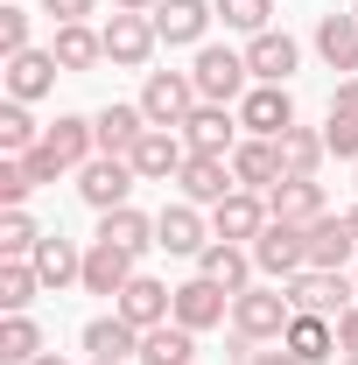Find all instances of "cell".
<instances>
[{
  "label": "cell",
  "instance_id": "cell-29",
  "mask_svg": "<svg viewBox=\"0 0 358 365\" xmlns=\"http://www.w3.org/2000/svg\"><path fill=\"white\" fill-rule=\"evenodd\" d=\"M190 359H197V330H183V323L140 330V365H190Z\"/></svg>",
  "mask_w": 358,
  "mask_h": 365
},
{
  "label": "cell",
  "instance_id": "cell-23",
  "mask_svg": "<svg viewBox=\"0 0 358 365\" xmlns=\"http://www.w3.org/2000/svg\"><path fill=\"white\" fill-rule=\"evenodd\" d=\"M43 148L63 162V169H85L91 155H98V127H91V120H78V113H63L56 127H43Z\"/></svg>",
  "mask_w": 358,
  "mask_h": 365
},
{
  "label": "cell",
  "instance_id": "cell-3",
  "mask_svg": "<svg viewBox=\"0 0 358 365\" xmlns=\"http://www.w3.org/2000/svg\"><path fill=\"white\" fill-rule=\"evenodd\" d=\"M197 106H204V98H197V78H190V71H148V85H140L148 127H183Z\"/></svg>",
  "mask_w": 358,
  "mask_h": 365
},
{
  "label": "cell",
  "instance_id": "cell-52",
  "mask_svg": "<svg viewBox=\"0 0 358 365\" xmlns=\"http://www.w3.org/2000/svg\"><path fill=\"white\" fill-rule=\"evenodd\" d=\"M352 169H358V162H352Z\"/></svg>",
  "mask_w": 358,
  "mask_h": 365
},
{
  "label": "cell",
  "instance_id": "cell-51",
  "mask_svg": "<svg viewBox=\"0 0 358 365\" xmlns=\"http://www.w3.org/2000/svg\"><path fill=\"white\" fill-rule=\"evenodd\" d=\"M91 365H106V359H91Z\"/></svg>",
  "mask_w": 358,
  "mask_h": 365
},
{
  "label": "cell",
  "instance_id": "cell-43",
  "mask_svg": "<svg viewBox=\"0 0 358 365\" xmlns=\"http://www.w3.org/2000/svg\"><path fill=\"white\" fill-rule=\"evenodd\" d=\"M21 162H29V176H36V190H43V182H56V176H63V162H56L49 148H29Z\"/></svg>",
  "mask_w": 358,
  "mask_h": 365
},
{
  "label": "cell",
  "instance_id": "cell-15",
  "mask_svg": "<svg viewBox=\"0 0 358 365\" xmlns=\"http://www.w3.org/2000/svg\"><path fill=\"white\" fill-rule=\"evenodd\" d=\"M295 36H281V29H267V36H246V71H253V85H288V71H295Z\"/></svg>",
  "mask_w": 358,
  "mask_h": 365
},
{
  "label": "cell",
  "instance_id": "cell-47",
  "mask_svg": "<svg viewBox=\"0 0 358 365\" xmlns=\"http://www.w3.org/2000/svg\"><path fill=\"white\" fill-rule=\"evenodd\" d=\"M113 7H120V14H155L162 0H113Z\"/></svg>",
  "mask_w": 358,
  "mask_h": 365
},
{
  "label": "cell",
  "instance_id": "cell-1",
  "mask_svg": "<svg viewBox=\"0 0 358 365\" xmlns=\"http://www.w3.org/2000/svg\"><path fill=\"white\" fill-rule=\"evenodd\" d=\"M190 78H197V98L204 106H232V98H246V49H225V43H197V63H190Z\"/></svg>",
  "mask_w": 358,
  "mask_h": 365
},
{
  "label": "cell",
  "instance_id": "cell-53",
  "mask_svg": "<svg viewBox=\"0 0 358 365\" xmlns=\"http://www.w3.org/2000/svg\"><path fill=\"white\" fill-rule=\"evenodd\" d=\"M352 14H358V7H352Z\"/></svg>",
  "mask_w": 358,
  "mask_h": 365
},
{
  "label": "cell",
  "instance_id": "cell-32",
  "mask_svg": "<svg viewBox=\"0 0 358 365\" xmlns=\"http://www.w3.org/2000/svg\"><path fill=\"white\" fill-rule=\"evenodd\" d=\"M155 239L169 246V253H204L211 239H204V218H197V204H169L162 218H155Z\"/></svg>",
  "mask_w": 358,
  "mask_h": 365
},
{
  "label": "cell",
  "instance_id": "cell-11",
  "mask_svg": "<svg viewBox=\"0 0 358 365\" xmlns=\"http://www.w3.org/2000/svg\"><path fill=\"white\" fill-rule=\"evenodd\" d=\"M98 36H106V56H113L120 71H140V63L155 56V43H162V36H155V14H113Z\"/></svg>",
  "mask_w": 358,
  "mask_h": 365
},
{
  "label": "cell",
  "instance_id": "cell-4",
  "mask_svg": "<svg viewBox=\"0 0 358 365\" xmlns=\"http://www.w3.org/2000/svg\"><path fill=\"white\" fill-rule=\"evenodd\" d=\"M253 267L288 281V274L310 267V225H288V218H267V232L253 239Z\"/></svg>",
  "mask_w": 358,
  "mask_h": 365
},
{
  "label": "cell",
  "instance_id": "cell-36",
  "mask_svg": "<svg viewBox=\"0 0 358 365\" xmlns=\"http://www.w3.org/2000/svg\"><path fill=\"white\" fill-rule=\"evenodd\" d=\"M29 148H43V134H36L29 106H21V98H7V106H0V155H29Z\"/></svg>",
  "mask_w": 358,
  "mask_h": 365
},
{
  "label": "cell",
  "instance_id": "cell-13",
  "mask_svg": "<svg viewBox=\"0 0 358 365\" xmlns=\"http://www.w3.org/2000/svg\"><path fill=\"white\" fill-rule=\"evenodd\" d=\"M197 274H204V281H218L225 295H246V288H253V246L211 239V246L197 253Z\"/></svg>",
  "mask_w": 358,
  "mask_h": 365
},
{
  "label": "cell",
  "instance_id": "cell-42",
  "mask_svg": "<svg viewBox=\"0 0 358 365\" xmlns=\"http://www.w3.org/2000/svg\"><path fill=\"white\" fill-rule=\"evenodd\" d=\"M232 359H239V365H302L295 351H288V344H274V351H260L253 337H239V344H232Z\"/></svg>",
  "mask_w": 358,
  "mask_h": 365
},
{
  "label": "cell",
  "instance_id": "cell-22",
  "mask_svg": "<svg viewBox=\"0 0 358 365\" xmlns=\"http://www.w3.org/2000/svg\"><path fill=\"white\" fill-rule=\"evenodd\" d=\"M281 176H288V169H281V148H274V140H239V148H232V182H239V190H274Z\"/></svg>",
  "mask_w": 358,
  "mask_h": 365
},
{
  "label": "cell",
  "instance_id": "cell-5",
  "mask_svg": "<svg viewBox=\"0 0 358 365\" xmlns=\"http://www.w3.org/2000/svg\"><path fill=\"white\" fill-rule=\"evenodd\" d=\"M134 162L127 155H91L85 169H78V197H85L91 211H120L127 197H134Z\"/></svg>",
  "mask_w": 358,
  "mask_h": 365
},
{
  "label": "cell",
  "instance_id": "cell-46",
  "mask_svg": "<svg viewBox=\"0 0 358 365\" xmlns=\"http://www.w3.org/2000/svg\"><path fill=\"white\" fill-rule=\"evenodd\" d=\"M337 351H344V359L358 351V302L344 309V317H337Z\"/></svg>",
  "mask_w": 358,
  "mask_h": 365
},
{
  "label": "cell",
  "instance_id": "cell-20",
  "mask_svg": "<svg viewBox=\"0 0 358 365\" xmlns=\"http://www.w3.org/2000/svg\"><path fill=\"white\" fill-rule=\"evenodd\" d=\"M56 56L49 49H21V56H7V98H21V106H36L49 85H56Z\"/></svg>",
  "mask_w": 358,
  "mask_h": 365
},
{
  "label": "cell",
  "instance_id": "cell-50",
  "mask_svg": "<svg viewBox=\"0 0 358 365\" xmlns=\"http://www.w3.org/2000/svg\"><path fill=\"white\" fill-rule=\"evenodd\" d=\"M344 365H358V351H352V359H344Z\"/></svg>",
  "mask_w": 358,
  "mask_h": 365
},
{
  "label": "cell",
  "instance_id": "cell-34",
  "mask_svg": "<svg viewBox=\"0 0 358 365\" xmlns=\"http://www.w3.org/2000/svg\"><path fill=\"white\" fill-rule=\"evenodd\" d=\"M274 148H281V169H288V176H316V169H323V155H330L323 134H310V127H288Z\"/></svg>",
  "mask_w": 358,
  "mask_h": 365
},
{
  "label": "cell",
  "instance_id": "cell-30",
  "mask_svg": "<svg viewBox=\"0 0 358 365\" xmlns=\"http://www.w3.org/2000/svg\"><path fill=\"white\" fill-rule=\"evenodd\" d=\"M316 49L330 71H358V14H323L316 21Z\"/></svg>",
  "mask_w": 358,
  "mask_h": 365
},
{
  "label": "cell",
  "instance_id": "cell-45",
  "mask_svg": "<svg viewBox=\"0 0 358 365\" xmlns=\"http://www.w3.org/2000/svg\"><path fill=\"white\" fill-rule=\"evenodd\" d=\"M330 113L358 120V78H337V91H330Z\"/></svg>",
  "mask_w": 358,
  "mask_h": 365
},
{
  "label": "cell",
  "instance_id": "cell-44",
  "mask_svg": "<svg viewBox=\"0 0 358 365\" xmlns=\"http://www.w3.org/2000/svg\"><path fill=\"white\" fill-rule=\"evenodd\" d=\"M91 7H98V0H43V14L56 21V29H63V21H85Z\"/></svg>",
  "mask_w": 358,
  "mask_h": 365
},
{
  "label": "cell",
  "instance_id": "cell-12",
  "mask_svg": "<svg viewBox=\"0 0 358 365\" xmlns=\"http://www.w3.org/2000/svg\"><path fill=\"white\" fill-rule=\"evenodd\" d=\"M183 140H190V155H225V162H232V148H239V113H232V106H197V113L183 120Z\"/></svg>",
  "mask_w": 358,
  "mask_h": 365
},
{
  "label": "cell",
  "instance_id": "cell-39",
  "mask_svg": "<svg viewBox=\"0 0 358 365\" xmlns=\"http://www.w3.org/2000/svg\"><path fill=\"white\" fill-rule=\"evenodd\" d=\"M29 190H36L29 162H21V155H7V162H0V211H21V204H29Z\"/></svg>",
  "mask_w": 358,
  "mask_h": 365
},
{
  "label": "cell",
  "instance_id": "cell-48",
  "mask_svg": "<svg viewBox=\"0 0 358 365\" xmlns=\"http://www.w3.org/2000/svg\"><path fill=\"white\" fill-rule=\"evenodd\" d=\"M344 225H352V239H358V204H352V211H344Z\"/></svg>",
  "mask_w": 358,
  "mask_h": 365
},
{
  "label": "cell",
  "instance_id": "cell-26",
  "mask_svg": "<svg viewBox=\"0 0 358 365\" xmlns=\"http://www.w3.org/2000/svg\"><path fill=\"white\" fill-rule=\"evenodd\" d=\"M352 253H358L352 225L323 211V218H316V225H310V267H323V274H344V260H352Z\"/></svg>",
  "mask_w": 358,
  "mask_h": 365
},
{
  "label": "cell",
  "instance_id": "cell-9",
  "mask_svg": "<svg viewBox=\"0 0 358 365\" xmlns=\"http://www.w3.org/2000/svg\"><path fill=\"white\" fill-rule=\"evenodd\" d=\"M239 127L253 140H281L288 127H295V98H288V85H253L246 98H239Z\"/></svg>",
  "mask_w": 358,
  "mask_h": 365
},
{
  "label": "cell",
  "instance_id": "cell-7",
  "mask_svg": "<svg viewBox=\"0 0 358 365\" xmlns=\"http://www.w3.org/2000/svg\"><path fill=\"white\" fill-rule=\"evenodd\" d=\"M127 162H134L140 182H176L183 162H190V140H183L176 127H148V134L134 140V155H127Z\"/></svg>",
  "mask_w": 358,
  "mask_h": 365
},
{
  "label": "cell",
  "instance_id": "cell-27",
  "mask_svg": "<svg viewBox=\"0 0 358 365\" xmlns=\"http://www.w3.org/2000/svg\"><path fill=\"white\" fill-rule=\"evenodd\" d=\"M49 56H56L63 71H91V63H106V36H98L91 21H63L56 43H49Z\"/></svg>",
  "mask_w": 358,
  "mask_h": 365
},
{
  "label": "cell",
  "instance_id": "cell-24",
  "mask_svg": "<svg viewBox=\"0 0 358 365\" xmlns=\"http://www.w3.org/2000/svg\"><path fill=\"white\" fill-rule=\"evenodd\" d=\"M98 239H106V246H127V253H148V246H162V239H155V218H148V211H134V204H120V211H98Z\"/></svg>",
  "mask_w": 358,
  "mask_h": 365
},
{
  "label": "cell",
  "instance_id": "cell-10",
  "mask_svg": "<svg viewBox=\"0 0 358 365\" xmlns=\"http://www.w3.org/2000/svg\"><path fill=\"white\" fill-rule=\"evenodd\" d=\"M113 309L134 323V330H155V323L176 317V288H169V281H155V274H134V281L113 295Z\"/></svg>",
  "mask_w": 358,
  "mask_h": 365
},
{
  "label": "cell",
  "instance_id": "cell-31",
  "mask_svg": "<svg viewBox=\"0 0 358 365\" xmlns=\"http://www.w3.org/2000/svg\"><path fill=\"white\" fill-rule=\"evenodd\" d=\"M281 344H288L302 365H323V359H337V323H330V317H295Z\"/></svg>",
  "mask_w": 358,
  "mask_h": 365
},
{
  "label": "cell",
  "instance_id": "cell-21",
  "mask_svg": "<svg viewBox=\"0 0 358 365\" xmlns=\"http://www.w3.org/2000/svg\"><path fill=\"white\" fill-rule=\"evenodd\" d=\"M134 274H140V267H134V253H127V246L91 239V253H85V288H91V295H120Z\"/></svg>",
  "mask_w": 358,
  "mask_h": 365
},
{
  "label": "cell",
  "instance_id": "cell-28",
  "mask_svg": "<svg viewBox=\"0 0 358 365\" xmlns=\"http://www.w3.org/2000/svg\"><path fill=\"white\" fill-rule=\"evenodd\" d=\"M91 127H98V155H134V140L148 134V113L140 106H106Z\"/></svg>",
  "mask_w": 358,
  "mask_h": 365
},
{
  "label": "cell",
  "instance_id": "cell-25",
  "mask_svg": "<svg viewBox=\"0 0 358 365\" xmlns=\"http://www.w3.org/2000/svg\"><path fill=\"white\" fill-rule=\"evenodd\" d=\"M36 274H43V288H71V281H85V253L63 239V232H43V246L29 253Z\"/></svg>",
  "mask_w": 358,
  "mask_h": 365
},
{
  "label": "cell",
  "instance_id": "cell-18",
  "mask_svg": "<svg viewBox=\"0 0 358 365\" xmlns=\"http://www.w3.org/2000/svg\"><path fill=\"white\" fill-rule=\"evenodd\" d=\"M85 351L106 359V365H127V359H140V330L120 317V309H113V317H91L85 323Z\"/></svg>",
  "mask_w": 358,
  "mask_h": 365
},
{
  "label": "cell",
  "instance_id": "cell-33",
  "mask_svg": "<svg viewBox=\"0 0 358 365\" xmlns=\"http://www.w3.org/2000/svg\"><path fill=\"white\" fill-rule=\"evenodd\" d=\"M43 359V330H36V317L21 309V317L0 323V365H36Z\"/></svg>",
  "mask_w": 358,
  "mask_h": 365
},
{
  "label": "cell",
  "instance_id": "cell-14",
  "mask_svg": "<svg viewBox=\"0 0 358 365\" xmlns=\"http://www.w3.org/2000/svg\"><path fill=\"white\" fill-rule=\"evenodd\" d=\"M176 190H183V204H225L239 182H232V162H225V155H190Z\"/></svg>",
  "mask_w": 358,
  "mask_h": 365
},
{
  "label": "cell",
  "instance_id": "cell-37",
  "mask_svg": "<svg viewBox=\"0 0 358 365\" xmlns=\"http://www.w3.org/2000/svg\"><path fill=\"white\" fill-rule=\"evenodd\" d=\"M36 246H43V232L29 211H0V260H29Z\"/></svg>",
  "mask_w": 358,
  "mask_h": 365
},
{
  "label": "cell",
  "instance_id": "cell-2",
  "mask_svg": "<svg viewBox=\"0 0 358 365\" xmlns=\"http://www.w3.org/2000/svg\"><path fill=\"white\" fill-rule=\"evenodd\" d=\"M288 309L295 317H344L352 309V295H358V281H344V274H323V267H302V274H288Z\"/></svg>",
  "mask_w": 358,
  "mask_h": 365
},
{
  "label": "cell",
  "instance_id": "cell-35",
  "mask_svg": "<svg viewBox=\"0 0 358 365\" xmlns=\"http://www.w3.org/2000/svg\"><path fill=\"white\" fill-rule=\"evenodd\" d=\"M36 288H43L36 260H0V309H7V317H21V309L36 302Z\"/></svg>",
  "mask_w": 358,
  "mask_h": 365
},
{
  "label": "cell",
  "instance_id": "cell-16",
  "mask_svg": "<svg viewBox=\"0 0 358 365\" xmlns=\"http://www.w3.org/2000/svg\"><path fill=\"white\" fill-rule=\"evenodd\" d=\"M225 309H232V295H225L218 281H183L176 288V317L169 323H183V330H211V323H225Z\"/></svg>",
  "mask_w": 358,
  "mask_h": 365
},
{
  "label": "cell",
  "instance_id": "cell-6",
  "mask_svg": "<svg viewBox=\"0 0 358 365\" xmlns=\"http://www.w3.org/2000/svg\"><path fill=\"white\" fill-rule=\"evenodd\" d=\"M232 323H239V337H253V344H267V337H288V295L281 288H246V295H232Z\"/></svg>",
  "mask_w": 358,
  "mask_h": 365
},
{
  "label": "cell",
  "instance_id": "cell-19",
  "mask_svg": "<svg viewBox=\"0 0 358 365\" xmlns=\"http://www.w3.org/2000/svg\"><path fill=\"white\" fill-rule=\"evenodd\" d=\"M211 14H218V7H211V0H162V7H155V36H162V43H204V29H211Z\"/></svg>",
  "mask_w": 358,
  "mask_h": 365
},
{
  "label": "cell",
  "instance_id": "cell-38",
  "mask_svg": "<svg viewBox=\"0 0 358 365\" xmlns=\"http://www.w3.org/2000/svg\"><path fill=\"white\" fill-rule=\"evenodd\" d=\"M225 14V29H239V36H267L274 29V0H211Z\"/></svg>",
  "mask_w": 358,
  "mask_h": 365
},
{
  "label": "cell",
  "instance_id": "cell-41",
  "mask_svg": "<svg viewBox=\"0 0 358 365\" xmlns=\"http://www.w3.org/2000/svg\"><path fill=\"white\" fill-rule=\"evenodd\" d=\"M21 49H29V14L0 7V56H21Z\"/></svg>",
  "mask_w": 358,
  "mask_h": 365
},
{
  "label": "cell",
  "instance_id": "cell-8",
  "mask_svg": "<svg viewBox=\"0 0 358 365\" xmlns=\"http://www.w3.org/2000/svg\"><path fill=\"white\" fill-rule=\"evenodd\" d=\"M267 197L260 190H232L225 204H211V239H232V246H253L260 232H267Z\"/></svg>",
  "mask_w": 358,
  "mask_h": 365
},
{
  "label": "cell",
  "instance_id": "cell-17",
  "mask_svg": "<svg viewBox=\"0 0 358 365\" xmlns=\"http://www.w3.org/2000/svg\"><path fill=\"white\" fill-rule=\"evenodd\" d=\"M267 211L288 218V225H316V218H323V182L316 176H281L267 190Z\"/></svg>",
  "mask_w": 358,
  "mask_h": 365
},
{
  "label": "cell",
  "instance_id": "cell-40",
  "mask_svg": "<svg viewBox=\"0 0 358 365\" xmlns=\"http://www.w3.org/2000/svg\"><path fill=\"white\" fill-rule=\"evenodd\" d=\"M323 148H330L337 162H358V120H344V113H330V127H323Z\"/></svg>",
  "mask_w": 358,
  "mask_h": 365
},
{
  "label": "cell",
  "instance_id": "cell-49",
  "mask_svg": "<svg viewBox=\"0 0 358 365\" xmlns=\"http://www.w3.org/2000/svg\"><path fill=\"white\" fill-rule=\"evenodd\" d=\"M36 365H71V359H56V351H43V359H36Z\"/></svg>",
  "mask_w": 358,
  "mask_h": 365
}]
</instances>
